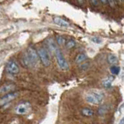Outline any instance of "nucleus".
<instances>
[{"instance_id": "6ab92c4d", "label": "nucleus", "mask_w": 124, "mask_h": 124, "mask_svg": "<svg viewBox=\"0 0 124 124\" xmlns=\"http://www.w3.org/2000/svg\"><path fill=\"white\" fill-rule=\"evenodd\" d=\"M9 124H22L20 119L18 118H14L9 123Z\"/></svg>"}, {"instance_id": "9d476101", "label": "nucleus", "mask_w": 124, "mask_h": 124, "mask_svg": "<svg viewBox=\"0 0 124 124\" xmlns=\"http://www.w3.org/2000/svg\"><path fill=\"white\" fill-rule=\"evenodd\" d=\"M54 22L57 25H58L59 26H62V27H68L70 26V23L68 21H66L65 19H62L61 17H54Z\"/></svg>"}, {"instance_id": "aec40b11", "label": "nucleus", "mask_w": 124, "mask_h": 124, "mask_svg": "<svg viewBox=\"0 0 124 124\" xmlns=\"http://www.w3.org/2000/svg\"><path fill=\"white\" fill-rule=\"evenodd\" d=\"M89 3L91 4L92 6H98L100 5V2L98 0H90L89 1Z\"/></svg>"}, {"instance_id": "0eeeda50", "label": "nucleus", "mask_w": 124, "mask_h": 124, "mask_svg": "<svg viewBox=\"0 0 124 124\" xmlns=\"http://www.w3.org/2000/svg\"><path fill=\"white\" fill-rule=\"evenodd\" d=\"M19 95V93L16 92H13L9 93V94L4 95L2 98H0V107H2L6 105H8L11 102H13L14 99L17 98Z\"/></svg>"}, {"instance_id": "f3484780", "label": "nucleus", "mask_w": 124, "mask_h": 124, "mask_svg": "<svg viewBox=\"0 0 124 124\" xmlns=\"http://www.w3.org/2000/svg\"><path fill=\"white\" fill-rule=\"evenodd\" d=\"M120 71V68L117 65H112L110 68V72L112 73V75H119V73Z\"/></svg>"}, {"instance_id": "f257e3e1", "label": "nucleus", "mask_w": 124, "mask_h": 124, "mask_svg": "<svg viewBox=\"0 0 124 124\" xmlns=\"http://www.w3.org/2000/svg\"><path fill=\"white\" fill-rule=\"evenodd\" d=\"M38 61L39 57L37 50L33 46H30L24 53L22 58V63L23 66L26 68H33L38 63Z\"/></svg>"}, {"instance_id": "9b49d317", "label": "nucleus", "mask_w": 124, "mask_h": 124, "mask_svg": "<svg viewBox=\"0 0 124 124\" xmlns=\"http://www.w3.org/2000/svg\"><path fill=\"white\" fill-rule=\"evenodd\" d=\"M81 115L85 116V117H91V116L94 115V111H93V109H92V108L88 107L83 108L82 109H81Z\"/></svg>"}, {"instance_id": "423d86ee", "label": "nucleus", "mask_w": 124, "mask_h": 124, "mask_svg": "<svg viewBox=\"0 0 124 124\" xmlns=\"http://www.w3.org/2000/svg\"><path fill=\"white\" fill-rule=\"evenodd\" d=\"M6 71L10 75H16L19 72V68L17 63L13 60H10L6 65Z\"/></svg>"}, {"instance_id": "f8f14e48", "label": "nucleus", "mask_w": 124, "mask_h": 124, "mask_svg": "<svg viewBox=\"0 0 124 124\" xmlns=\"http://www.w3.org/2000/svg\"><path fill=\"white\" fill-rule=\"evenodd\" d=\"M87 60V56L85 54H78L75 57V63L77 64H81Z\"/></svg>"}, {"instance_id": "a211bd4d", "label": "nucleus", "mask_w": 124, "mask_h": 124, "mask_svg": "<svg viewBox=\"0 0 124 124\" xmlns=\"http://www.w3.org/2000/svg\"><path fill=\"white\" fill-rule=\"evenodd\" d=\"M56 40H57V43L59 45H65V43H66V40L63 37H61V36H58V37H57V38H56Z\"/></svg>"}, {"instance_id": "39448f33", "label": "nucleus", "mask_w": 124, "mask_h": 124, "mask_svg": "<svg viewBox=\"0 0 124 124\" xmlns=\"http://www.w3.org/2000/svg\"><path fill=\"white\" fill-rule=\"evenodd\" d=\"M31 110V104L28 102H21L15 108L16 113L18 115H26Z\"/></svg>"}, {"instance_id": "7ed1b4c3", "label": "nucleus", "mask_w": 124, "mask_h": 124, "mask_svg": "<svg viewBox=\"0 0 124 124\" xmlns=\"http://www.w3.org/2000/svg\"><path fill=\"white\" fill-rule=\"evenodd\" d=\"M37 55L38 57L40 58L42 64L44 67H48L50 64V54L49 51L46 50L44 46H41L37 50Z\"/></svg>"}, {"instance_id": "dca6fc26", "label": "nucleus", "mask_w": 124, "mask_h": 124, "mask_svg": "<svg viewBox=\"0 0 124 124\" xmlns=\"http://www.w3.org/2000/svg\"><path fill=\"white\" fill-rule=\"evenodd\" d=\"M65 46H66V48L67 49L71 50V49H73L74 47H75L76 43L75 40H68L66 41Z\"/></svg>"}, {"instance_id": "5701e85b", "label": "nucleus", "mask_w": 124, "mask_h": 124, "mask_svg": "<svg viewBox=\"0 0 124 124\" xmlns=\"http://www.w3.org/2000/svg\"><path fill=\"white\" fill-rule=\"evenodd\" d=\"M78 3L80 4V5H82V4H85V1H78Z\"/></svg>"}, {"instance_id": "4be33fe9", "label": "nucleus", "mask_w": 124, "mask_h": 124, "mask_svg": "<svg viewBox=\"0 0 124 124\" xmlns=\"http://www.w3.org/2000/svg\"><path fill=\"white\" fill-rule=\"evenodd\" d=\"M92 40L93 42H95V44H99V43L101 42V40H100L99 37H92Z\"/></svg>"}, {"instance_id": "b1692460", "label": "nucleus", "mask_w": 124, "mask_h": 124, "mask_svg": "<svg viewBox=\"0 0 124 124\" xmlns=\"http://www.w3.org/2000/svg\"><path fill=\"white\" fill-rule=\"evenodd\" d=\"M123 123H124V119H122L121 121H120V123H119V124H123Z\"/></svg>"}, {"instance_id": "4468645a", "label": "nucleus", "mask_w": 124, "mask_h": 124, "mask_svg": "<svg viewBox=\"0 0 124 124\" xmlns=\"http://www.w3.org/2000/svg\"><path fill=\"white\" fill-rule=\"evenodd\" d=\"M113 79H114L113 77H112V76L107 77L106 78H105L102 81V85L105 88H110L112 81H113Z\"/></svg>"}, {"instance_id": "412c9836", "label": "nucleus", "mask_w": 124, "mask_h": 124, "mask_svg": "<svg viewBox=\"0 0 124 124\" xmlns=\"http://www.w3.org/2000/svg\"><path fill=\"white\" fill-rule=\"evenodd\" d=\"M118 2L116 1H108V5L111 6V7H115L116 6V4Z\"/></svg>"}, {"instance_id": "2eb2a0df", "label": "nucleus", "mask_w": 124, "mask_h": 124, "mask_svg": "<svg viewBox=\"0 0 124 124\" xmlns=\"http://www.w3.org/2000/svg\"><path fill=\"white\" fill-rule=\"evenodd\" d=\"M107 61L110 64H112V66L116 65L118 63V58L114 54H109L107 57Z\"/></svg>"}, {"instance_id": "20e7f679", "label": "nucleus", "mask_w": 124, "mask_h": 124, "mask_svg": "<svg viewBox=\"0 0 124 124\" xmlns=\"http://www.w3.org/2000/svg\"><path fill=\"white\" fill-rule=\"evenodd\" d=\"M54 54H55V57L57 58V64L59 66V68L61 70H64V71H66L69 68V65L68 63L66 61L65 57L64 56L63 53L61 52V50L57 48L55 52H54Z\"/></svg>"}, {"instance_id": "6e6552de", "label": "nucleus", "mask_w": 124, "mask_h": 124, "mask_svg": "<svg viewBox=\"0 0 124 124\" xmlns=\"http://www.w3.org/2000/svg\"><path fill=\"white\" fill-rule=\"evenodd\" d=\"M16 88V85L13 82L5 83L0 87V95H6L9 93L15 92Z\"/></svg>"}, {"instance_id": "1a4fd4ad", "label": "nucleus", "mask_w": 124, "mask_h": 124, "mask_svg": "<svg viewBox=\"0 0 124 124\" xmlns=\"http://www.w3.org/2000/svg\"><path fill=\"white\" fill-rule=\"evenodd\" d=\"M57 48L58 47L57 46L56 43L53 40V39L50 38V39H48L47 40H46V50H49L50 52L54 53Z\"/></svg>"}, {"instance_id": "f03ea898", "label": "nucleus", "mask_w": 124, "mask_h": 124, "mask_svg": "<svg viewBox=\"0 0 124 124\" xmlns=\"http://www.w3.org/2000/svg\"><path fill=\"white\" fill-rule=\"evenodd\" d=\"M103 99L104 95L102 92H90L85 95L86 102L91 105H95V106L101 105V103L103 102Z\"/></svg>"}, {"instance_id": "ddd939ff", "label": "nucleus", "mask_w": 124, "mask_h": 124, "mask_svg": "<svg viewBox=\"0 0 124 124\" xmlns=\"http://www.w3.org/2000/svg\"><path fill=\"white\" fill-rule=\"evenodd\" d=\"M108 111H109V106H107V105H102V106H99L98 109V113L100 116H104V115H106Z\"/></svg>"}]
</instances>
